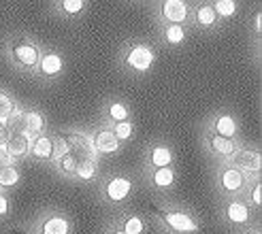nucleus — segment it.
<instances>
[{"mask_svg": "<svg viewBox=\"0 0 262 234\" xmlns=\"http://www.w3.org/2000/svg\"><path fill=\"white\" fill-rule=\"evenodd\" d=\"M11 209V202L7 198V194H0V217H7Z\"/></svg>", "mask_w": 262, "mask_h": 234, "instance_id": "72a5a7b5", "label": "nucleus"}, {"mask_svg": "<svg viewBox=\"0 0 262 234\" xmlns=\"http://www.w3.org/2000/svg\"><path fill=\"white\" fill-rule=\"evenodd\" d=\"M81 158H85V155H81V153H77L75 149H71L67 155H64V158L58 160V171L64 173V175H69V177H73L75 168H77V162H79Z\"/></svg>", "mask_w": 262, "mask_h": 234, "instance_id": "393cba45", "label": "nucleus"}, {"mask_svg": "<svg viewBox=\"0 0 262 234\" xmlns=\"http://www.w3.org/2000/svg\"><path fill=\"white\" fill-rule=\"evenodd\" d=\"M254 30H256V32H260V30H262V15H260V11L254 15Z\"/></svg>", "mask_w": 262, "mask_h": 234, "instance_id": "c9c22d12", "label": "nucleus"}, {"mask_svg": "<svg viewBox=\"0 0 262 234\" xmlns=\"http://www.w3.org/2000/svg\"><path fill=\"white\" fill-rule=\"evenodd\" d=\"M224 217L226 222L234 224V226H247L252 222V211H250V204L243 202V200H230L224 206Z\"/></svg>", "mask_w": 262, "mask_h": 234, "instance_id": "9d476101", "label": "nucleus"}, {"mask_svg": "<svg viewBox=\"0 0 262 234\" xmlns=\"http://www.w3.org/2000/svg\"><path fill=\"white\" fill-rule=\"evenodd\" d=\"M9 56L15 66L30 71V68H36L38 58H41V49H38V45L34 41L15 38V41H11V45H9Z\"/></svg>", "mask_w": 262, "mask_h": 234, "instance_id": "f257e3e1", "label": "nucleus"}, {"mask_svg": "<svg viewBox=\"0 0 262 234\" xmlns=\"http://www.w3.org/2000/svg\"><path fill=\"white\" fill-rule=\"evenodd\" d=\"M9 164H13V162L9 160V155L5 153V149H0V171H3L5 166H9Z\"/></svg>", "mask_w": 262, "mask_h": 234, "instance_id": "f704fd0d", "label": "nucleus"}, {"mask_svg": "<svg viewBox=\"0 0 262 234\" xmlns=\"http://www.w3.org/2000/svg\"><path fill=\"white\" fill-rule=\"evenodd\" d=\"M220 185L226 194H239L247 188V177L234 166H224L220 171Z\"/></svg>", "mask_w": 262, "mask_h": 234, "instance_id": "1a4fd4ad", "label": "nucleus"}, {"mask_svg": "<svg viewBox=\"0 0 262 234\" xmlns=\"http://www.w3.org/2000/svg\"><path fill=\"white\" fill-rule=\"evenodd\" d=\"M211 7H213V11H215L217 19H220V17L228 19V17H232L234 13H237V3H234V0H217V3H213Z\"/></svg>", "mask_w": 262, "mask_h": 234, "instance_id": "c85d7f7f", "label": "nucleus"}, {"mask_svg": "<svg viewBox=\"0 0 262 234\" xmlns=\"http://www.w3.org/2000/svg\"><path fill=\"white\" fill-rule=\"evenodd\" d=\"M133 179L126 177V175H115V177H109L107 183H104L102 192H104V198L109 202L117 204V202H124L130 194H133Z\"/></svg>", "mask_w": 262, "mask_h": 234, "instance_id": "39448f33", "label": "nucleus"}, {"mask_svg": "<svg viewBox=\"0 0 262 234\" xmlns=\"http://www.w3.org/2000/svg\"><path fill=\"white\" fill-rule=\"evenodd\" d=\"M254 234H260V232H258V230H256V232H254Z\"/></svg>", "mask_w": 262, "mask_h": 234, "instance_id": "4c0bfd02", "label": "nucleus"}, {"mask_svg": "<svg viewBox=\"0 0 262 234\" xmlns=\"http://www.w3.org/2000/svg\"><path fill=\"white\" fill-rule=\"evenodd\" d=\"M17 113H19V109L15 105V100H13L7 92L0 89V124L11 126V122H15Z\"/></svg>", "mask_w": 262, "mask_h": 234, "instance_id": "aec40b11", "label": "nucleus"}, {"mask_svg": "<svg viewBox=\"0 0 262 234\" xmlns=\"http://www.w3.org/2000/svg\"><path fill=\"white\" fill-rule=\"evenodd\" d=\"M154 60H156V54L147 43H135L124 54V66L135 73H147L151 68Z\"/></svg>", "mask_w": 262, "mask_h": 234, "instance_id": "7ed1b4c3", "label": "nucleus"}, {"mask_svg": "<svg viewBox=\"0 0 262 234\" xmlns=\"http://www.w3.org/2000/svg\"><path fill=\"white\" fill-rule=\"evenodd\" d=\"M92 147L98 155H111V153H117L120 151V145L122 143L117 141L111 132V128H98L94 134H92Z\"/></svg>", "mask_w": 262, "mask_h": 234, "instance_id": "6e6552de", "label": "nucleus"}, {"mask_svg": "<svg viewBox=\"0 0 262 234\" xmlns=\"http://www.w3.org/2000/svg\"><path fill=\"white\" fill-rule=\"evenodd\" d=\"M36 71L41 77H45V79L58 77L64 71V60L60 54H56V51H47V54H41V58H38Z\"/></svg>", "mask_w": 262, "mask_h": 234, "instance_id": "f8f14e48", "label": "nucleus"}, {"mask_svg": "<svg viewBox=\"0 0 262 234\" xmlns=\"http://www.w3.org/2000/svg\"><path fill=\"white\" fill-rule=\"evenodd\" d=\"M71 151V147H69V143L64 141L60 134H56V136H51V160L54 162H58L60 158H64Z\"/></svg>", "mask_w": 262, "mask_h": 234, "instance_id": "c756f323", "label": "nucleus"}, {"mask_svg": "<svg viewBox=\"0 0 262 234\" xmlns=\"http://www.w3.org/2000/svg\"><path fill=\"white\" fill-rule=\"evenodd\" d=\"M207 145L215 155L220 158H232L237 153V141L234 138H224V136H217V134H207Z\"/></svg>", "mask_w": 262, "mask_h": 234, "instance_id": "4468645a", "label": "nucleus"}, {"mask_svg": "<svg viewBox=\"0 0 262 234\" xmlns=\"http://www.w3.org/2000/svg\"><path fill=\"white\" fill-rule=\"evenodd\" d=\"M151 183L158 190H168L175 183V168L166 166V168H154L151 171Z\"/></svg>", "mask_w": 262, "mask_h": 234, "instance_id": "412c9836", "label": "nucleus"}, {"mask_svg": "<svg viewBox=\"0 0 262 234\" xmlns=\"http://www.w3.org/2000/svg\"><path fill=\"white\" fill-rule=\"evenodd\" d=\"M30 151V138L17 132V130H13L9 141H7V145H5V153L9 155V160H24L26 155H28Z\"/></svg>", "mask_w": 262, "mask_h": 234, "instance_id": "9b49d317", "label": "nucleus"}, {"mask_svg": "<svg viewBox=\"0 0 262 234\" xmlns=\"http://www.w3.org/2000/svg\"><path fill=\"white\" fill-rule=\"evenodd\" d=\"M19 179H21V173H19V168L15 164H9L5 166L3 171H0V190H11V188H15L19 183Z\"/></svg>", "mask_w": 262, "mask_h": 234, "instance_id": "b1692460", "label": "nucleus"}, {"mask_svg": "<svg viewBox=\"0 0 262 234\" xmlns=\"http://www.w3.org/2000/svg\"><path fill=\"white\" fill-rule=\"evenodd\" d=\"M156 215L160 217V222L175 234H194L199 232V222L188 215L186 211H179V209H158Z\"/></svg>", "mask_w": 262, "mask_h": 234, "instance_id": "f03ea898", "label": "nucleus"}, {"mask_svg": "<svg viewBox=\"0 0 262 234\" xmlns=\"http://www.w3.org/2000/svg\"><path fill=\"white\" fill-rule=\"evenodd\" d=\"M45 128H47V124H45V117H43L41 111L24 109L15 117V130H17V132H21V134H26L30 141L36 138V136H41V134H45Z\"/></svg>", "mask_w": 262, "mask_h": 234, "instance_id": "20e7f679", "label": "nucleus"}, {"mask_svg": "<svg viewBox=\"0 0 262 234\" xmlns=\"http://www.w3.org/2000/svg\"><path fill=\"white\" fill-rule=\"evenodd\" d=\"M109 234H124V232H122L120 228H111V230H109Z\"/></svg>", "mask_w": 262, "mask_h": 234, "instance_id": "e433bc0d", "label": "nucleus"}, {"mask_svg": "<svg viewBox=\"0 0 262 234\" xmlns=\"http://www.w3.org/2000/svg\"><path fill=\"white\" fill-rule=\"evenodd\" d=\"M111 132H113V136L120 141V143H126V141H130L135 136V126H133V122H120V124H113L111 126Z\"/></svg>", "mask_w": 262, "mask_h": 234, "instance_id": "cd10ccee", "label": "nucleus"}, {"mask_svg": "<svg viewBox=\"0 0 262 234\" xmlns=\"http://www.w3.org/2000/svg\"><path fill=\"white\" fill-rule=\"evenodd\" d=\"M60 136L67 141L69 147L75 149L77 153L85 155V158H90V160H98V153L94 151V147H92V141H90L88 134H83V132H64Z\"/></svg>", "mask_w": 262, "mask_h": 234, "instance_id": "ddd939ff", "label": "nucleus"}, {"mask_svg": "<svg viewBox=\"0 0 262 234\" xmlns=\"http://www.w3.org/2000/svg\"><path fill=\"white\" fill-rule=\"evenodd\" d=\"M211 134L224 136V138H234V134H237V122H234V117L230 113L217 115L211 124Z\"/></svg>", "mask_w": 262, "mask_h": 234, "instance_id": "f3484780", "label": "nucleus"}, {"mask_svg": "<svg viewBox=\"0 0 262 234\" xmlns=\"http://www.w3.org/2000/svg\"><path fill=\"white\" fill-rule=\"evenodd\" d=\"M9 136H11V126H7V124H0V149H5V145H7Z\"/></svg>", "mask_w": 262, "mask_h": 234, "instance_id": "473e14b6", "label": "nucleus"}, {"mask_svg": "<svg viewBox=\"0 0 262 234\" xmlns=\"http://www.w3.org/2000/svg\"><path fill=\"white\" fill-rule=\"evenodd\" d=\"M38 234H71L69 217H64L60 213L45 217L41 222V226H38Z\"/></svg>", "mask_w": 262, "mask_h": 234, "instance_id": "2eb2a0df", "label": "nucleus"}, {"mask_svg": "<svg viewBox=\"0 0 262 234\" xmlns=\"http://www.w3.org/2000/svg\"><path fill=\"white\" fill-rule=\"evenodd\" d=\"M175 160V153L173 149L166 145V143H156L149 151V164L151 168H166V166H173Z\"/></svg>", "mask_w": 262, "mask_h": 234, "instance_id": "dca6fc26", "label": "nucleus"}, {"mask_svg": "<svg viewBox=\"0 0 262 234\" xmlns=\"http://www.w3.org/2000/svg\"><path fill=\"white\" fill-rule=\"evenodd\" d=\"M120 230H122L124 234H143V232H145V222H143V217H141V215L128 213V215L122 217Z\"/></svg>", "mask_w": 262, "mask_h": 234, "instance_id": "5701e85b", "label": "nucleus"}, {"mask_svg": "<svg viewBox=\"0 0 262 234\" xmlns=\"http://www.w3.org/2000/svg\"><path fill=\"white\" fill-rule=\"evenodd\" d=\"M232 166L237 168V171H241L245 177L250 175H258L260 173V166H262V158H260V153L254 151V149H237V153L232 155Z\"/></svg>", "mask_w": 262, "mask_h": 234, "instance_id": "0eeeda50", "label": "nucleus"}, {"mask_svg": "<svg viewBox=\"0 0 262 234\" xmlns=\"http://www.w3.org/2000/svg\"><path fill=\"white\" fill-rule=\"evenodd\" d=\"M107 120L113 124H120V122H128L130 120V109L124 105V102H111L107 107Z\"/></svg>", "mask_w": 262, "mask_h": 234, "instance_id": "bb28decb", "label": "nucleus"}, {"mask_svg": "<svg viewBox=\"0 0 262 234\" xmlns=\"http://www.w3.org/2000/svg\"><path fill=\"white\" fill-rule=\"evenodd\" d=\"M250 202L254 206H260V202H262V185H260V181H254L252 188H250Z\"/></svg>", "mask_w": 262, "mask_h": 234, "instance_id": "2f4dec72", "label": "nucleus"}, {"mask_svg": "<svg viewBox=\"0 0 262 234\" xmlns=\"http://www.w3.org/2000/svg\"><path fill=\"white\" fill-rule=\"evenodd\" d=\"M158 15L166 21V26H183L190 19V7L183 0H166L160 5Z\"/></svg>", "mask_w": 262, "mask_h": 234, "instance_id": "423d86ee", "label": "nucleus"}, {"mask_svg": "<svg viewBox=\"0 0 262 234\" xmlns=\"http://www.w3.org/2000/svg\"><path fill=\"white\" fill-rule=\"evenodd\" d=\"M28 155H32L38 162H49L51 160V136L41 134L30 141V151Z\"/></svg>", "mask_w": 262, "mask_h": 234, "instance_id": "a211bd4d", "label": "nucleus"}, {"mask_svg": "<svg viewBox=\"0 0 262 234\" xmlns=\"http://www.w3.org/2000/svg\"><path fill=\"white\" fill-rule=\"evenodd\" d=\"M194 21L199 28H215V24H217V15H215V11L211 5H199L194 9Z\"/></svg>", "mask_w": 262, "mask_h": 234, "instance_id": "6ab92c4d", "label": "nucleus"}, {"mask_svg": "<svg viewBox=\"0 0 262 234\" xmlns=\"http://www.w3.org/2000/svg\"><path fill=\"white\" fill-rule=\"evenodd\" d=\"M85 7L88 5L83 3V0H64V3H60V11L64 13V15H79Z\"/></svg>", "mask_w": 262, "mask_h": 234, "instance_id": "7c9ffc66", "label": "nucleus"}, {"mask_svg": "<svg viewBox=\"0 0 262 234\" xmlns=\"http://www.w3.org/2000/svg\"><path fill=\"white\" fill-rule=\"evenodd\" d=\"M98 175V162L96 160H90V158H81L77 162V168H75V179H81V181H92L96 179Z\"/></svg>", "mask_w": 262, "mask_h": 234, "instance_id": "4be33fe9", "label": "nucleus"}, {"mask_svg": "<svg viewBox=\"0 0 262 234\" xmlns=\"http://www.w3.org/2000/svg\"><path fill=\"white\" fill-rule=\"evenodd\" d=\"M186 28L183 26H164L162 30V38L166 45H181L183 41H186Z\"/></svg>", "mask_w": 262, "mask_h": 234, "instance_id": "a878e982", "label": "nucleus"}]
</instances>
